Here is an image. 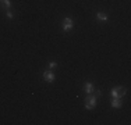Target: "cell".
Wrapping results in <instances>:
<instances>
[{"instance_id": "cell-1", "label": "cell", "mask_w": 131, "mask_h": 125, "mask_svg": "<svg viewBox=\"0 0 131 125\" xmlns=\"http://www.w3.org/2000/svg\"><path fill=\"white\" fill-rule=\"evenodd\" d=\"M126 93H127L126 88L117 86V88H113V89H112L110 95H112V97H113V99H123L124 96H126Z\"/></svg>"}, {"instance_id": "cell-2", "label": "cell", "mask_w": 131, "mask_h": 125, "mask_svg": "<svg viewBox=\"0 0 131 125\" xmlns=\"http://www.w3.org/2000/svg\"><path fill=\"white\" fill-rule=\"evenodd\" d=\"M96 99H98V97H96V96H93L92 93L86 96V99H85V107L88 108V110H93V108H95Z\"/></svg>"}, {"instance_id": "cell-3", "label": "cell", "mask_w": 131, "mask_h": 125, "mask_svg": "<svg viewBox=\"0 0 131 125\" xmlns=\"http://www.w3.org/2000/svg\"><path fill=\"white\" fill-rule=\"evenodd\" d=\"M73 27H74L73 20H71L70 17H66L63 20V29H64V32H70V31L73 29Z\"/></svg>"}, {"instance_id": "cell-4", "label": "cell", "mask_w": 131, "mask_h": 125, "mask_svg": "<svg viewBox=\"0 0 131 125\" xmlns=\"http://www.w3.org/2000/svg\"><path fill=\"white\" fill-rule=\"evenodd\" d=\"M43 79L46 81V82H53V81L56 79V75L52 72V71H49V70H46V71H43Z\"/></svg>"}, {"instance_id": "cell-5", "label": "cell", "mask_w": 131, "mask_h": 125, "mask_svg": "<svg viewBox=\"0 0 131 125\" xmlns=\"http://www.w3.org/2000/svg\"><path fill=\"white\" fill-rule=\"evenodd\" d=\"M11 6H13V3H11V0H0V7L3 8V10H10Z\"/></svg>"}, {"instance_id": "cell-6", "label": "cell", "mask_w": 131, "mask_h": 125, "mask_svg": "<svg viewBox=\"0 0 131 125\" xmlns=\"http://www.w3.org/2000/svg\"><path fill=\"white\" fill-rule=\"evenodd\" d=\"M93 89H95V86H93L92 82H86L85 85H84V90H85L88 95H91V93L93 92Z\"/></svg>"}, {"instance_id": "cell-7", "label": "cell", "mask_w": 131, "mask_h": 125, "mask_svg": "<svg viewBox=\"0 0 131 125\" xmlns=\"http://www.w3.org/2000/svg\"><path fill=\"white\" fill-rule=\"evenodd\" d=\"M121 104H123V103H121V99H113L112 100V107L113 108H120Z\"/></svg>"}, {"instance_id": "cell-8", "label": "cell", "mask_w": 131, "mask_h": 125, "mask_svg": "<svg viewBox=\"0 0 131 125\" xmlns=\"http://www.w3.org/2000/svg\"><path fill=\"white\" fill-rule=\"evenodd\" d=\"M96 18H98V21H102V22H106V21H107V15H106L105 12H98V14H96Z\"/></svg>"}, {"instance_id": "cell-9", "label": "cell", "mask_w": 131, "mask_h": 125, "mask_svg": "<svg viewBox=\"0 0 131 125\" xmlns=\"http://www.w3.org/2000/svg\"><path fill=\"white\" fill-rule=\"evenodd\" d=\"M92 93H93V96H96V97H101V96H102V92H101L99 89H96V90L93 89V92H92Z\"/></svg>"}, {"instance_id": "cell-10", "label": "cell", "mask_w": 131, "mask_h": 125, "mask_svg": "<svg viewBox=\"0 0 131 125\" xmlns=\"http://www.w3.org/2000/svg\"><path fill=\"white\" fill-rule=\"evenodd\" d=\"M6 15H7V18H10V20H13V18H14V14H13V12H11L10 10L6 11Z\"/></svg>"}, {"instance_id": "cell-11", "label": "cell", "mask_w": 131, "mask_h": 125, "mask_svg": "<svg viewBox=\"0 0 131 125\" xmlns=\"http://www.w3.org/2000/svg\"><path fill=\"white\" fill-rule=\"evenodd\" d=\"M56 67H57L56 61H50V62H49V68H50V70H53V68H56Z\"/></svg>"}]
</instances>
